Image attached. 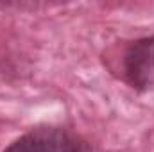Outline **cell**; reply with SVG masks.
Listing matches in <instances>:
<instances>
[{"label": "cell", "instance_id": "obj_1", "mask_svg": "<svg viewBox=\"0 0 154 152\" xmlns=\"http://www.w3.org/2000/svg\"><path fill=\"white\" fill-rule=\"evenodd\" d=\"M4 152H93L91 145L63 127H36L9 143Z\"/></svg>", "mask_w": 154, "mask_h": 152}, {"label": "cell", "instance_id": "obj_2", "mask_svg": "<svg viewBox=\"0 0 154 152\" xmlns=\"http://www.w3.org/2000/svg\"><path fill=\"white\" fill-rule=\"evenodd\" d=\"M122 81L134 91H149L154 86V34L125 45L120 57Z\"/></svg>", "mask_w": 154, "mask_h": 152}]
</instances>
